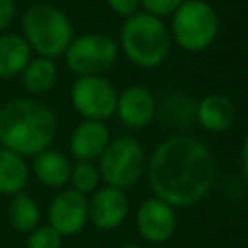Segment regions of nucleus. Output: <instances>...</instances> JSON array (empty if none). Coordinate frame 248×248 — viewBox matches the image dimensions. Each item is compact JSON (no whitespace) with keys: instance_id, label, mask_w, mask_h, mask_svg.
<instances>
[{"instance_id":"a211bd4d","label":"nucleus","mask_w":248,"mask_h":248,"mask_svg":"<svg viewBox=\"0 0 248 248\" xmlns=\"http://www.w3.org/2000/svg\"><path fill=\"white\" fill-rule=\"evenodd\" d=\"M19 76H21L23 87L31 95H41V93H46L56 83L58 68L52 58L37 56L27 62V66L23 68V72Z\"/></svg>"},{"instance_id":"1a4fd4ad","label":"nucleus","mask_w":248,"mask_h":248,"mask_svg":"<svg viewBox=\"0 0 248 248\" xmlns=\"http://www.w3.org/2000/svg\"><path fill=\"white\" fill-rule=\"evenodd\" d=\"M89 221V200L85 194L68 188L58 192L48 205V225L60 236L78 234Z\"/></svg>"},{"instance_id":"9b49d317","label":"nucleus","mask_w":248,"mask_h":248,"mask_svg":"<svg viewBox=\"0 0 248 248\" xmlns=\"http://www.w3.org/2000/svg\"><path fill=\"white\" fill-rule=\"evenodd\" d=\"M157 112V103L153 93L143 85H128L126 89L118 91L116 110L114 114L120 122L128 128H145L153 122Z\"/></svg>"},{"instance_id":"4468645a","label":"nucleus","mask_w":248,"mask_h":248,"mask_svg":"<svg viewBox=\"0 0 248 248\" xmlns=\"http://www.w3.org/2000/svg\"><path fill=\"white\" fill-rule=\"evenodd\" d=\"M236 116V108L231 97L223 93H209L205 95L196 108V118L207 132H225L232 126Z\"/></svg>"},{"instance_id":"6e6552de","label":"nucleus","mask_w":248,"mask_h":248,"mask_svg":"<svg viewBox=\"0 0 248 248\" xmlns=\"http://www.w3.org/2000/svg\"><path fill=\"white\" fill-rule=\"evenodd\" d=\"M70 99L78 114L87 120H107L116 110L118 89L105 76H78Z\"/></svg>"},{"instance_id":"412c9836","label":"nucleus","mask_w":248,"mask_h":248,"mask_svg":"<svg viewBox=\"0 0 248 248\" xmlns=\"http://www.w3.org/2000/svg\"><path fill=\"white\" fill-rule=\"evenodd\" d=\"M62 236L50 225H39L29 232L27 248H60Z\"/></svg>"},{"instance_id":"2eb2a0df","label":"nucleus","mask_w":248,"mask_h":248,"mask_svg":"<svg viewBox=\"0 0 248 248\" xmlns=\"http://www.w3.org/2000/svg\"><path fill=\"white\" fill-rule=\"evenodd\" d=\"M33 172L41 184L48 188H62L70 182L72 163L62 151L45 149L33 155Z\"/></svg>"},{"instance_id":"9d476101","label":"nucleus","mask_w":248,"mask_h":248,"mask_svg":"<svg viewBox=\"0 0 248 248\" xmlns=\"http://www.w3.org/2000/svg\"><path fill=\"white\" fill-rule=\"evenodd\" d=\"M136 227L143 240L151 244H163L174 234L176 229L174 207L151 196L140 203L136 211Z\"/></svg>"},{"instance_id":"20e7f679","label":"nucleus","mask_w":248,"mask_h":248,"mask_svg":"<svg viewBox=\"0 0 248 248\" xmlns=\"http://www.w3.org/2000/svg\"><path fill=\"white\" fill-rule=\"evenodd\" d=\"M21 37L45 58L64 56L74 39L72 19L54 4H33L21 16Z\"/></svg>"},{"instance_id":"b1692460","label":"nucleus","mask_w":248,"mask_h":248,"mask_svg":"<svg viewBox=\"0 0 248 248\" xmlns=\"http://www.w3.org/2000/svg\"><path fill=\"white\" fill-rule=\"evenodd\" d=\"M16 16V0H0V33L12 23Z\"/></svg>"},{"instance_id":"7ed1b4c3","label":"nucleus","mask_w":248,"mask_h":248,"mask_svg":"<svg viewBox=\"0 0 248 248\" xmlns=\"http://www.w3.org/2000/svg\"><path fill=\"white\" fill-rule=\"evenodd\" d=\"M172 39L169 25L147 12H136L124 17L118 37V48L126 58L145 70L161 66L170 54Z\"/></svg>"},{"instance_id":"a878e982","label":"nucleus","mask_w":248,"mask_h":248,"mask_svg":"<svg viewBox=\"0 0 248 248\" xmlns=\"http://www.w3.org/2000/svg\"><path fill=\"white\" fill-rule=\"evenodd\" d=\"M120 248H141L140 244H136V242H128V244H122Z\"/></svg>"},{"instance_id":"f3484780","label":"nucleus","mask_w":248,"mask_h":248,"mask_svg":"<svg viewBox=\"0 0 248 248\" xmlns=\"http://www.w3.org/2000/svg\"><path fill=\"white\" fill-rule=\"evenodd\" d=\"M29 178V167L25 159L6 147H0V194L23 192Z\"/></svg>"},{"instance_id":"6ab92c4d","label":"nucleus","mask_w":248,"mask_h":248,"mask_svg":"<svg viewBox=\"0 0 248 248\" xmlns=\"http://www.w3.org/2000/svg\"><path fill=\"white\" fill-rule=\"evenodd\" d=\"M39 205L29 194L17 192L12 196L8 203V221L12 229H16L17 232H31L35 227H39Z\"/></svg>"},{"instance_id":"423d86ee","label":"nucleus","mask_w":248,"mask_h":248,"mask_svg":"<svg viewBox=\"0 0 248 248\" xmlns=\"http://www.w3.org/2000/svg\"><path fill=\"white\" fill-rule=\"evenodd\" d=\"M147 155L141 143L130 136L110 140L99 157V174L107 186L128 190L145 174Z\"/></svg>"},{"instance_id":"ddd939ff","label":"nucleus","mask_w":248,"mask_h":248,"mask_svg":"<svg viewBox=\"0 0 248 248\" xmlns=\"http://www.w3.org/2000/svg\"><path fill=\"white\" fill-rule=\"evenodd\" d=\"M110 141V130L103 120L83 118L70 136V153L76 161H95Z\"/></svg>"},{"instance_id":"39448f33","label":"nucleus","mask_w":248,"mask_h":248,"mask_svg":"<svg viewBox=\"0 0 248 248\" xmlns=\"http://www.w3.org/2000/svg\"><path fill=\"white\" fill-rule=\"evenodd\" d=\"M170 39L186 52H202L219 33V14L205 0H184L170 16Z\"/></svg>"},{"instance_id":"0eeeda50","label":"nucleus","mask_w":248,"mask_h":248,"mask_svg":"<svg viewBox=\"0 0 248 248\" xmlns=\"http://www.w3.org/2000/svg\"><path fill=\"white\" fill-rule=\"evenodd\" d=\"M118 43L107 33H83L74 37L64 58L76 76H103L118 60Z\"/></svg>"},{"instance_id":"5701e85b","label":"nucleus","mask_w":248,"mask_h":248,"mask_svg":"<svg viewBox=\"0 0 248 248\" xmlns=\"http://www.w3.org/2000/svg\"><path fill=\"white\" fill-rule=\"evenodd\" d=\"M107 4L114 14L122 16V17H128V16L140 12V0H107Z\"/></svg>"},{"instance_id":"4be33fe9","label":"nucleus","mask_w":248,"mask_h":248,"mask_svg":"<svg viewBox=\"0 0 248 248\" xmlns=\"http://www.w3.org/2000/svg\"><path fill=\"white\" fill-rule=\"evenodd\" d=\"M182 2L184 0H140V8L141 12H147L163 19V17H170Z\"/></svg>"},{"instance_id":"f03ea898","label":"nucleus","mask_w":248,"mask_h":248,"mask_svg":"<svg viewBox=\"0 0 248 248\" xmlns=\"http://www.w3.org/2000/svg\"><path fill=\"white\" fill-rule=\"evenodd\" d=\"M56 116L33 97H16L0 107V145L25 157L37 155L52 143Z\"/></svg>"},{"instance_id":"f8f14e48","label":"nucleus","mask_w":248,"mask_h":248,"mask_svg":"<svg viewBox=\"0 0 248 248\" xmlns=\"http://www.w3.org/2000/svg\"><path fill=\"white\" fill-rule=\"evenodd\" d=\"M128 215V198L124 190L101 186L89 200V221L101 231H112L124 223Z\"/></svg>"},{"instance_id":"393cba45","label":"nucleus","mask_w":248,"mask_h":248,"mask_svg":"<svg viewBox=\"0 0 248 248\" xmlns=\"http://www.w3.org/2000/svg\"><path fill=\"white\" fill-rule=\"evenodd\" d=\"M240 163H242V172H244V178L248 180V136L244 138L242 147H240Z\"/></svg>"},{"instance_id":"f257e3e1","label":"nucleus","mask_w":248,"mask_h":248,"mask_svg":"<svg viewBox=\"0 0 248 248\" xmlns=\"http://www.w3.org/2000/svg\"><path fill=\"white\" fill-rule=\"evenodd\" d=\"M215 157L192 136H170L147 157L145 176L155 198L172 207L202 202L215 182Z\"/></svg>"},{"instance_id":"dca6fc26","label":"nucleus","mask_w":248,"mask_h":248,"mask_svg":"<svg viewBox=\"0 0 248 248\" xmlns=\"http://www.w3.org/2000/svg\"><path fill=\"white\" fill-rule=\"evenodd\" d=\"M31 60V46L19 33H0V78H14Z\"/></svg>"},{"instance_id":"aec40b11","label":"nucleus","mask_w":248,"mask_h":248,"mask_svg":"<svg viewBox=\"0 0 248 248\" xmlns=\"http://www.w3.org/2000/svg\"><path fill=\"white\" fill-rule=\"evenodd\" d=\"M70 182H72L74 190H78L81 194H89V192L93 194L101 182L99 167L93 161H78L76 165H72Z\"/></svg>"}]
</instances>
